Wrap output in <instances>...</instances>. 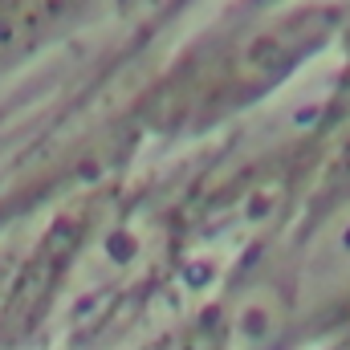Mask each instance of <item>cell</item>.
I'll list each match as a JSON object with an SVG mask.
<instances>
[{
    "label": "cell",
    "mask_w": 350,
    "mask_h": 350,
    "mask_svg": "<svg viewBox=\"0 0 350 350\" xmlns=\"http://www.w3.org/2000/svg\"><path fill=\"white\" fill-rule=\"evenodd\" d=\"M326 4H285L253 21H241L216 41H204L175 66L163 90L167 114L179 126L200 118L237 114L245 102L285 82L330 33Z\"/></svg>",
    "instance_id": "1"
}]
</instances>
